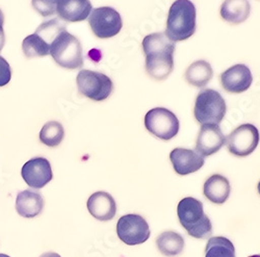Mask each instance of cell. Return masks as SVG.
<instances>
[{
	"label": "cell",
	"instance_id": "1",
	"mask_svg": "<svg viewBox=\"0 0 260 257\" xmlns=\"http://www.w3.org/2000/svg\"><path fill=\"white\" fill-rule=\"evenodd\" d=\"M143 50L146 55V71L156 80H164L174 69L175 42L166 34L154 33L144 38Z\"/></svg>",
	"mask_w": 260,
	"mask_h": 257
},
{
	"label": "cell",
	"instance_id": "2",
	"mask_svg": "<svg viewBox=\"0 0 260 257\" xmlns=\"http://www.w3.org/2000/svg\"><path fill=\"white\" fill-rule=\"evenodd\" d=\"M196 16L190 0H176L169 11L166 36L175 43L190 38L196 31Z\"/></svg>",
	"mask_w": 260,
	"mask_h": 257
},
{
	"label": "cell",
	"instance_id": "3",
	"mask_svg": "<svg viewBox=\"0 0 260 257\" xmlns=\"http://www.w3.org/2000/svg\"><path fill=\"white\" fill-rule=\"evenodd\" d=\"M177 215L181 226L190 237L205 240L211 237L212 224L205 215L203 203L192 197L182 199L177 207Z\"/></svg>",
	"mask_w": 260,
	"mask_h": 257
},
{
	"label": "cell",
	"instance_id": "4",
	"mask_svg": "<svg viewBox=\"0 0 260 257\" xmlns=\"http://www.w3.org/2000/svg\"><path fill=\"white\" fill-rule=\"evenodd\" d=\"M50 55L61 68L68 70L80 69L83 65L82 47L79 40L62 30L50 45Z\"/></svg>",
	"mask_w": 260,
	"mask_h": 257
},
{
	"label": "cell",
	"instance_id": "5",
	"mask_svg": "<svg viewBox=\"0 0 260 257\" xmlns=\"http://www.w3.org/2000/svg\"><path fill=\"white\" fill-rule=\"evenodd\" d=\"M226 102L222 95L218 91L207 89L198 94L194 102L193 115L202 125H220L226 115Z\"/></svg>",
	"mask_w": 260,
	"mask_h": 257
},
{
	"label": "cell",
	"instance_id": "6",
	"mask_svg": "<svg viewBox=\"0 0 260 257\" xmlns=\"http://www.w3.org/2000/svg\"><path fill=\"white\" fill-rule=\"evenodd\" d=\"M76 84L81 95L94 101L107 99L114 90V83L110 77L92 70H80L76 78Z\"/></svg>",
	"mask_w": 260,
	"mask_h": 257
},
{
	"label": "cell",
	"instance_id": "7",
	"mask_svg": "<svg viewBox=\"0 0 260 257\" xmlns=\"http://www.w3.org/2000/svg\"><path fill=\"white\" fill-rule=\"evenodd\" d=\"M145 127L154 137L170 141L179 132V120L176 115L165 108L149 111L145 116Z\"/></svg>",
	"mask_w": 260,
	"mask_h": 257
},
{
	"label": "cell",
	"instance_id": "8",
	"mask_svg": "<svg viewBox=\"0 0 260 257\" xmlns=\"http://www.w3.org/2000/svg\"><path fill=\"white\" fill-rule=\"evenodd\" d=\"M89 23L94 35L100 39L113 38L123 27L121 15L111 7L93 9L89 16Z\"/></svg>",
	"mask_w": 260,
	"mask_h": 257
},
{
	"label": "cell",
	"instance_id": "9",
	"mask_svg": "<svg viewBox=\"0 0 260 257\" xmlns=\"http://www.w3.org/2000/svg\"><path fill=\"white\" fill-rule=\"evenodd\" d=\"M258 144V128L249 123L235 128L226 139V145L230 153L238 157H246L253 153Z\"/></svg>",
	"mask_w": 260,
	"mask_h": 257
},
{
	"label": "cell",
	"instance_id": "10",
	"mask_svg": "<svg viewBox=\"0 0 260 257\" xmlns=\"http://www.w3.org/2000/svg\"><path fill=\"white\" fill-rule=\"evenodd\" d=\"M150 227L147 221L140 215L123 216L117 223L119 239L128 246H136L145 243L150 238Z\"/></svg>",
	"mask_w": 260,
	"mask_h": 257
},
{
	"label": "cell",
	"instance_id": "11",
	"mask_svg": "<svg viewBox=\"0 0 260 257\" xmlns=\"http://www.w3.org/2000/svg\"><path fill=\"white\" fill-rule=\"evenodd\" d=\"M21 175L28 186L36 189L44 187L53 178L50 162L45 157H35L26 162Z\"/></svg>",
	"mask_w": 260,
	"mask_h": 257
},
{
	"label": "cell",
	"instance_id": "12",
	"mask_svg": "<svg viewBox=\"0 0 260 257\" xmlns=\"http://www.w3.org/2000/svg\"><path fill=\"white\" fill-rule=\"evenodd\" d=\"M226 138L220 125L204 124L201 126L196 143V151L203 157L216 153L225 145Z\"/></svg>",
	"mask_w": 260,
	"mask_h": 257
},
{
	"label": "cell",
	"instance_id": "13",
	"mask_svg": "<svg viewBox=\"0 0 260 257\" xmlns=\"http://www.w3.org/2000/svg\"><path fill=\"white\" fill-rule=\"evenodd\" d=\"M253 81L251 70L244 63H237L224 71L221 75V82L225 91L241 94L250 89Z\"/></svg>",
	"mask_w": 260,
	"mask_h": 257
},
{
	"label": "cell",
	"instance_id": "14",
	"mask_svg": "<svg viewBox=\"0 0 260 257\" xmlns=\"http://www.w3.org/2000/svg\"><path fill=\"white\" fill-rule=\"evenodd\" d=\"M170 159L178 175L184 176L197 172L204 166V157L196 150L175 148L170 153Z\"/></svg>",
	"mask_w": 260,
	"mask_h": 257
},
{
	"label": "cell",
	"instance_id": "15",
	"mask_svg": "<svg viewBox=\"0 0 260 257\" xmlns=\"http://www.w3.org/2000/svg\"><path fill=\"white\" fill-rule=\"evenodd\" d=\"M91 215L99 221H111L117 212V204L111 194L106 191H96L86 203Z\"/></svg>",
	"mask_w": 260,
	"mask_h": 257
},
{
	"label": "cell",
	"instance_id": "16",
	"mask_svg": "<svg viewBox=\"0 0 260 257\" xmlns=\"http://www.w3.org/2000/svg\"><path fill=\"white\" fill-rule=\"evenodd\" d=\"M93 7L90 0H58L56 14L67 22H80L89 18Z\"/></svg>",
	"mask_w": 260,
	"mask_h": 257
},
{
	"label": "cell",
	"instance_id": "17",
	"mask_svg": "<svg viewBox=\"0 0 260 257\" xmlns=\"http://www.w3.org/2000/svg\"><path fill=\"white\" fill-rule=\"evenodd\" d=\"M44 208V198L39 190L25 189L18 192L16 210L19 216L31 219L38 217Z\"/></svg>",
	"mask_w": 260,
	"mask_h": 257
},
{
	"label": "cell",
	"instance_id": "18",
	"mask_svg": "<svg viewBox=\"0 0 260 257\" xmlns=\"http://www.w3.org/2000/svg\"><path fill=\"white\" fill-rule=\"evenodd\" d=\"M204 196L212 203L223 204L230 196L229 180L220 174L210 176L204 183Z\"/></svg>",
	"mask_w": 260,
	"mask_h": 257
},
{
	"label": "cell",
	"instance_id": "19",
	"mask_svg": "<svg viewBox=\"0 0 260 257\" xmlns=\"http://www.w3.org/2000/svg\"><path fill=\"white\" fill-rule=\"evenodd\" d=\"M251 14L249 0H225L221 7L222 18L232 24L245 22Z\"/></svg>",
	"mask_w": 260,
	"mask_h": 257
},
{
	"label": "cell",
	"instance_id": "20",
	"mask_svg": "<svg viewBox=\"0 0 260 257\" xmlns=\"http://www.w3.org/2000/svg\"><path fill=\"white\" fill-rule=\"evenodd\" d=\"M156 247L160 253L167 257H176L184 249V239L175 231H165L156 239Z\"/></svg>",
	"mask_w": 260,
	"mask_h": 257
},
{
	"label": "cell",
	"instance_id": "21",
	"mask_svg": "<svg viewBox=\"0 0 260 257\" xmlns=\"http://www.w3.org/2000/svg\"><path fill=\"white\" fill-rule=\"evenodd\" d=\"M213 76V70L206 60L192 62L185 71V79L196 88H204Z\"/></svg>",
	"mask_w": 260,
	"mask_h": 257
},
{
	"label": "cell",
	"instance_id": "22",
	"mask_svg": "<svg viewBox=\"0 0 260 257\" xmlns=\"http://www.w3.org/2000/svg\"><path fill=\"white\" fill-rule=\"evenodd\" d=\"M205 257H235L234 245L224 237L210 238L206 245Z\"/></svg>",
	"mask_w": 260,
	"mask_h": 257
},
{
	"label": "cell",
	"instance_id": "23",
	"mask_svg": "<svg viewBox=\"0 0 260 257\" xmlns=\"http://www.w3.org/2000/svg\"><path fill=\"white\" fill-rule=\"evenodd\" d=\"M22 50L28 58L42 57L50 54V46L36 33L23 40Z\"/></svg>",
	"mask_w": 260,
	"mask_h": 257
},
{
	"label": "cell",
	"instance_id": "24",
	"mask_svg": "<svg viewBox=\"0 0 260 257\" xmlns=\"http://www.w3.org/2000/svg\"><path fill=\"white\" fill-rule=\"evenodd\" d=\"M64 137V131L62 125L57 121L47 122L40 132V141L48 146L56 147L58 146Z\"/></svg>",
	"mask_w": 260,
	"mask_h": 257
},
{
	"label": "cell",
	"instance_id": "25",
	"mask_svg": "<svg viewBox=\"0 0 260 257\" xmlns=\"http://www.w3.org/2000/svg\"><path fill=\"white\" fill-rule=\"evenodd\" d=\"M64 29H66V25L57 18H54L43 22L37 28L36 34L40 36L50 46L52 44V42L56 39V37Z\"/></svg>",
	"mask_w": 260,
	"mask_h": 257
},
{
	"label": "cell",
	"instance_id": "26",
	"mask_svg": "<svg viewBox=\"0 0 260 257\" xmlns=\"http://www.w3.org/2000/svg\"><path fill=\"white\" fill-rule=\"evenodd\" d=\"M58 0H31L34 9L43 17H49L56 13Z\"/></svg>",
	"mask_w": 260,
	"mask_h": 257
},
{
	"label": "cell",
	"instance_id": "27",
	"mask_svg": "<svg viewBox=\"0 0 260 257\" xmlns=\"http://www.w3.org/2000/svg\"><path fill=\"white\" fill-rule=\"evenodd\" d=\"M12 78V70L9 62L0 55V87H5Z\"/></svg>",
	"mask_w": 260,
	"mask_h": 257
},
{
	"label": "cell",
	"instance_id": "28",
	"mask_svg": "<svg viewBox=\"0 0 260 257\" xmlns=\"http://www.w3.org/2000/svg\"><path fill=\"white\" fill-rule=\"evenodd\" d=\"M4 23H5V15H4L3 11L0 10V51L3 50V48L5 46V43H6Z\"/></svg>",
	"mask_w": 260,
	"mask_h": 257
},
{
	"label": "cell",
	"instance_id": "29",
	"mask_svg": "<svg viewBox=\"0 0 260 257\" xmlns=\"http://www.w3.org/2000/svg\"><path fill=\"white\" fill-rule=\"evenodd\" d=\"M40 257H61V256L57 253H54V252H47V253L42 254Z\"/></svg>",
	"mask_w": 260,
	"mask_h": 257
},
{
	"label": "cell",
	"instance_id": "30",
	"mask_svg": "<svg viewBox=\"0 0 260 257\" xmlns=\"http://www.w3.org/2000/svg\"><path fill=\"white\" fill-rule=\"evenodd\" d=\"M257 189H258V192H259V195H260V181L258 182V185H257Z\"/></svg>",
	"mask_w": 260,
	"mask_h": 257
},
{
	"label": "cell",
	"instance_id": "31",
	"mask_svg": "<svg viewBox=\"0 0 260 257\" xmlns=\"http://www.w3.org/2000/svg\"><path fill=\"white\" fill-rule=\"evenodd\" d=\"M0 257H11V256H9L7 254H0Z\"/></svg>",
	"mask_w": 260,
	"mask_h": 257
},
{
	"label": "cell",
	"instance_id": "32",
	"mask_svg": "<svg viewBox=\"0 0 260 257\" xmlns=\"http://www.w3.org/2000/svg\"><path fill=\"white\" fill-rule=\"evenodd\" d=\"M249 257H260V255H252V256H249Z\"/></svg>",
	"mask_w": 260,
	"mask_h": 257
}]
</instances>
